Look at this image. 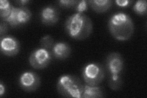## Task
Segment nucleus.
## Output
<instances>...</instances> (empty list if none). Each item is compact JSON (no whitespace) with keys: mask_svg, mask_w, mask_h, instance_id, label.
Returning <instances> with one entry per match:
<instances>
[{"mask_svg":"<svg viewBox=\"0 0 147 98\" xmlns=\"http://www.w3.org/2000/svg\"><path fill=\"white\" fill-rule=\"evenodd\" d=\"M7 31V26L5 22H1L0 25V34H1V38H3V35L6 34Z\"/></svg>","mask_w":147,"mask_h":98,"instance_id":"412c9836","label":"nucleus"},{"mask_svg":"<svg viewBox=\"0 0 147 98\" xmlns=\"http://www.w3.org/2000/svg\"><path fill=\"white\" fill-rule=\"evenodd\" d=\"M17 3L20 4V5H25L26 4L30 3V1H28V0H21V1H17Z\"/></svg>","mask_w":147,"mask_h":98,"instance_id":"5701e85b","label":"nucleus"},{"mask_svg":"<svg viewBox=\"0 0 147 98\" xmlns=\"http://www.w3.org/2000/svg\"><path fill=\"white\" fill-rule=\"evenodd\" d=\"M57 88L59 94L64 97L81 98L84 85L75 76L63 75L58 78Z\"/></svg>","mask_w":147,"mask_h":98,"instance_id":"7ed1b4c3","label":"nucleus"},{"mask_svg":"<svg viewBox=\"0 0 147 98\" xmlns=\"http://www.w3.org/2000/svg\"><path fill=\"white\" fill-rule=\"evenodd\" d=\"M82 76L86 84L98 86L104 80L105 73L102 65L98 63H91L83 68Z\"/></svg>","mask_w":147,"mask_h":98,"instance_id":"20e7f679","label":"nucleus"},{"mask_svg":"<svg viewBox=\"0 0 147 98\" xmlns=\"http://www.w3.org/2000/svg\"><path fill=\"white\" fill-rule=\"evenodd\" d=\"M20 43L12 36H4L1 38V51L6 56L13 57L20 51Z\"/></svg>","mask_w":147,"mask_h":98,"instance_id":"1a4fd4ad","label":"nucleus"},{"mask_svg":"<svg viewBox=\"0 0 147 98\" xmlns=\"http://www.w3.org/2000/svg\"><path fill=\"white\" fill-rule=\"evenodd\" d=\"M108 26L112 36L119 41L129 39L134 31L132 18L124 12H117L112 16L109 20Z\"/></svg>","mask_w":147,"mask_h":98,"instance_id":"f03ea898","label":"nucleus"},{"mask_svg":"<svg viewBox=\"0 0 147 98\" xmlns=\"http://www.w3.org/2000/svg\"><path fill=\"white\" fill-rule=\"evenodd\" d=\"M40 20L43 24L47 26H52L59 19V11L52 6H47L42 9L40 11Z\"/></svg>","mask_w":147,"mask_h":98,"instance_id":"9d476101","label":"nucleus"},{"mask_svg":"<svg viewBox=\"0 0 147 98\" xmlns=\"http://www.w3.org/2000/svg\"><path fill=\"white\" fill-rule=\"evenodd\" d=\"M13 7L7 0H1L0 1V16L1 20L5 22L10 16Z\"/></svg>","mask_w":147,"mask_h":98,"instance_id":"4468645a","label":"nucleus"},{"mask_svg":"<svg viewBox=\"0 0 147 98\" xmlns=\"http://www.w3.org/2000/svg\"><path fill=\"white\" fill-rule=\"evenodd\" d=\"M67 34L76 40H84L91 34L93 23L91 18L84 13H76L68 17L65 22Z\"/></svg>","mask_w":147,"mask_h":98,"instance_id":"f257e3e1","label":"nucleus"},{"mask_svg":"<svg viewBox=\"0 0 147 98\" xmlns=\"http://www.w3.org/2000/svg\"><path fill=\"white\" fill-rule=\"evenodd\" d=\"M88 3L93 11L98 13L107 11L112 6V1L110 0H90Z\"/></svg>","mask_w":147,"mask_h":98,"instance_id":"ddd939ff","label":"nucleus"},{"mask_svg":"<svg viewBox=\"0 0 147 98\" xmlns=\"http://www.w3.org/2000/svg\"><path fill=\"white\" fill-rule=\"evenodd\" d=\"M4 93H5V86L3 85L2 82H1L0 83V96L2 97Z\"/></svg>","mask_w":147,"mask_h":98,"instance_id":"4be33fe9","label":"nucleus"},{"mask_svg":"<svg viewBox=\"0 0 147 98\" xmlns=\"http://www.w3.org/2000/svg\"><path fill=\"white\" fill-rule=\"evenodd\" d=\"M79 1H76V0H61V1H58V4L59 6L64 8H71L75 7L76 4Z\"/></svg>","mask_w":147,"mask_h":98,"instance_id":"6ab92c4d","label":"nucleus"},{"mask_svg":"<svg viewBox=\"0 0 147 98\" xmlns=\"http://www.w3.org/2000/svg\"><path fill=\"white\" fill-rule=\"evenodd\" d=\"M18 84L23 90L32 92L39 87L40 78L38 74L33 71H25L18 78Z\"/></svg>","mask_w":147,"mask_h":98,"instance_id":"0eeeda50","label":"nucleus"},{"mask_svg":"<svg viewBox=\"0 0 147 98\" xmlns=\"http://www.w3.org/2000/svg\"><path fill=\"white\" fill-rule=\"evenodd\" d=\"M88 1L82 0V1H78L75 7V9L77 13H84V12L86 11L87 9H88Z\"/></svg>","mask_w":147,"mask_h":98,"instance_id":"a211bd4d","label":"nucleus"},{"mask_svg":"<svg viewBox=\"0 0 147 98\" xmlns=\"http://www.w3.org/2000/svg\"><path fill=\"white\" fill-rule=\"evenodd\" d=\"M109 86L113 90H119L123 86V80L121 76H110L109 80Z\"/></svg>","mask_w":147,"mask_h":98,"instance_id":"2eb2a0df","label":"nucleus"},{"mask_svg":"<svg viewBox=\"0 0 147 98\" xmlns=\"http://www.w3.org/2000/svg\"><path fill=\"white\" fill-rule=\"evenodd\" d=\"M147 2L146 0H139L133 6V10L139 16H145L146 14Z\"/></svg>","mask_w":147,"mask_h":98,"instance_id":"dca6fc26","label":"nucleus"},{"mask_svg":"<svg viewBox=\"0 0 147 98\" xmlns=\"http://www.w3.org/2000/svg\"><path fill=\"white\" fill-rule=\"evenodd\" d=\"M132 1H129V0H116L115 3L119 7H127L132 3Z\"/></svg>","mask_w":147,"mask_h":98,"instance_id":"aec40b11","label":"nucleus"},{"mask_svg":"<svg viewBox=\"0 0 147 98\" xmlns=\"http://www.w3.org/2000/svg\"><path fill=\"white\" fill-rule=\"evenodd\" d=\"M40 43L42 48L49 50L52 49L54 45V40L51 36L46 35L40 39Z\"/></svg>","mask_w":147,"mask_h":98,"instance_id":"f3484780","label":"nucleus"},{"mask_svg":"<svg viewBox=\"0 0 147 98\" xmlns=\"http://www.w3.org/2000/svg\"><path fill=\"white\" fill-rule=\"evenodd\" d=\"M71 53V47L65 42L55 43L52 47V55L58 59H66L70 57Z\"/></svg>","mask_w":147,"mask_h":98,"instance_id":"9b49d317","label":"nucleus"},{"mask_svg":"<svg viewBox=\"0 0 147 98\" xmlns=\"http://www.w3.org/2000/svg\"><path fill=\"white\" fill-rule=\"evenodd\" d=\"M124 64V59L119 53L113 52L107 56L106 66L110 76H121Z\"/></svg>","mask_w":147,"mask_h":98,"instance_id":"6e6552de","label":"nucleus"},{"mask_svg":"<svg viewBox=\"0 0 147 98\" xmlns=\"http://www.w3.org/2000/svg\"><path fill=\"white\" fill-rule=\"evenodd\" d=\"M104 92L102 88L98 86H91L88 84L84 85L81 98H98L103 97Z\"/></svg>","mask_w":147,"mask_h":98,"instance_id":"f8f14e48","label":"nucleus"},{"mask_svg":"<svg viewBox=\"0 0 147 98\" xmlns=\"http://www.w3.org/2000/svg\"><path fill=\"white\" fill-rule=\"evenodd\" d=\"M52 53L49 50L39 48L34 50L30 54L29 62L31 66L36 69L47 68L52 61Z\"/></svg>","mask_w":147,"mask_h":98,"instance_id":"39448f33","label":"nucleus"},{"mask_svg":"<svg viewBox=\"0 0 147 98\" xmlns=\"http://www.w3.org/2000/svg\"><path fill=\"white\" fill-rule=\"evenodd\" d=\"M32 14L30 10L26 7H13L12 11L5 22L8 23L12 27L24 25L28 22Z\"/></svg>","mask_w":147,"mask_h":98,"instance_id":"423d86ee","label":"nucleus"}]
</instances>
